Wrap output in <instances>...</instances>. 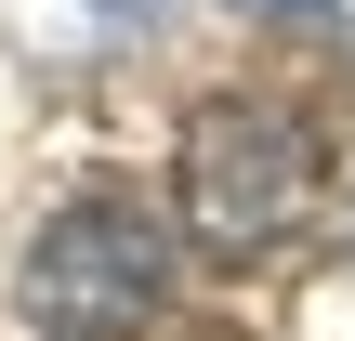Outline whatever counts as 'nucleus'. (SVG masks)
<instances>
[{"instance_id":"nucleus-1","label":"nucleus","mask_w":355,"mask_h":341,"mask_svg":"<svg viewBox=\"0 0 355 341\" xmlns=\"http://www.w3.org/2000/svg\"><path fill=\"white\" fill-rule=\"evenodd\" d=\"M171 197H184V237H198L211 263H263L277 237H303V223H316L329 158H316V131H303L290 105L224 92V105H198V118H184Z\"/></svg>"},{"instance_id":"nucleus-2","label":"nucleus","mask_w":355,"mask_h":341,"mask_svg":"<svg viewBox=\"0 0 355 341\" xmlns=\"http://www.w3.org/2000/svg\"><path fill=\"white\" fill-rule=\"evenodd\" d=\"M171 289V237L132 197H66L26 250V329L40 341H132Z\"/></svg>"},{"instance_id":"nucleus-3","label":"nucleus","mask_w":355,"mask_h":341,"mask_svg":"<svg viewBox=\"0 0 355 341\" xmlns=\"http://www.w3.org/2000/svg\"><path fill=\"white\" fill-rule=\"evenodd\" d=\"M237 13H277V26H343V0H237Z\"/></svg>"},{"instance_id":"nucleus-4","label":"nucleus","mask_w":355,"mask_h":341,"mask_svg":"<svg viewBox=\"0 0 355 341\" xmlns=\"http://www.w3.org/2000/svg\"><path fill=\"white\" fill-rule=\"evenodd\" d=\"M92 13H132V26H145V13H158V0H92Z\"/></svg>"}]
</instances>
